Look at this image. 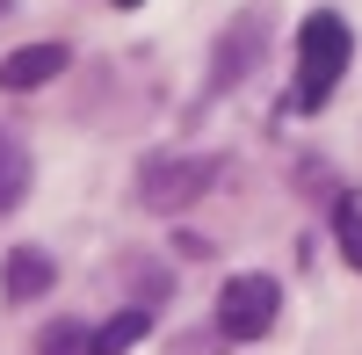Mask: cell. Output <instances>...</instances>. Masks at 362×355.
I'll use <instances>...</instances> for the list:
<instances>
[{
  "mask_svg": "<svg viewBox=\"0 0 362 355\" xmlns=\"http://www.w3.org/2000/svg\"><path fill=\"white\" fill-rule=\"evenodd\" d=\"M348 51H355V37H348V22H341L334 8L305 15V29H297V109H305V116L326 109V95L341 87Z\"/></svg>",
  "mask_w": 362,
  "mask_h": 355,
  "instance_id": "1",
  "label": "cell"
},
{
  "mask_svg": "<svg viewBox=\"0 0 362 355\" xmlns=\"http://www.w3.org/2000/svg\"><path fill=\"white\" fill-rule=\"evenodd\" d=\"M210 174H218V167L196 160V153H153V160L138 167V203H145V211H160V218H181V211L210 189Z\"/></svg>",
  "mask_w": 362,
  "mask_h": 355,
  "instance_id": "2",
  "label": "cell"
},
{
  "mask_svg": "<svg viewBox=\"0 0 362 355\" xmlns=\"http://www.w3.org/2000/svg\"><path fill=\"white\" fill-rule=\"evenodd\" d=\"M276 305H283L276 276H261V269L225 276V290H218V334L225 341H261L268 327H276Z\"/></svg>",
  "mask_w": 362,
  "mask_h": 355,
  "instance_id": "3",
  "label": "cell"
},
{
  "mask_svg": "<svg viewBox=\"0 0 362 355\" xmlns=\"http://www.w3.org/2000/svg\"><path fill=\"white\" fill-rule=\"evenodd\" d=\"M261 29H268V15L254 8V15H239L225 37H218V66H210V95L218 87H232L239 73H254V58H261Z\"/></svg>",
  "mask_w": 362,
  "mask_h": 355,
  "instance_id": "4",
  "label": "cell"
},
{
  "mask_svg": "<svg viewBox=\"0 0 362 355\" xmlns=\"http://www.w3.org/2000/svg\"><path fill=\"white\" fill-rule=\"evenodd\" d=\"M51 73H66V44H22L15 58H0V87H8V95L44 87Z\"/></svg>",
  "mask_w": 362,
  "mask_h": 355,
  "instance_id": "5",
  "label": "cell"
},
{
  "mask_svg": "<svg viewBox=\"0 0 362 355\" xmlns=\"http://www.w3.org/2000/svg\"><path fill=\"white\" fill-rule=\"evenodd\" d=\"M0 276H8V298H22V305H29V298H44V290H51V276H58V269H51V254H37V247H15Z\"/></svg>",
  "mask_w": 362,
  "mask_h": 355,
  "instance_id": "6",
  "label": "cell"
},
{
  "mask_svg": "<svg viewBox=\"0 0 362 355\" xmlns=\"http://www.w3.org/2000/svg\"><path fill=\"white\" fill-rule=\"evenodd\" d=\"M22 196H29V160H22V145L0 131V211H15Z\"/></svg>",
  "mask_w": 362,
  "mask_h": 355,
  "instance_id": "7",
  "label": "cell"
},
{
  "mask_svg": "<svg viewBox=\"0 0 362 355\" xmlns=\"http://www.w3.org/2000/svg\"><path fill=\"white\" fill-rule=\"evenodd\" d=\"M145 327H153V319H145V312H116L109 327L95 334V355H131V348L145 341Z\"/></svg>",
  "mask_w": 362,
  "mask_h": 355,
  "instance_id": "8",
  "label": "cell"
},
{
  "mask_svg": "<svg viewBox=\"0 0 362 355\" xmlns=\"http://www.w3.org/2000/svg\"><path fill=\"white\" fill-rule=\"evenodd\" d=\"M37 355H95V334H87L80 319H58V327L37 334Z\"/></svg>",
  "mask_w": 362,
  "mask_h": 355,
  "instance_id": "9",
  "label": "cell"
},
{
  "mask_svg": "<svg viewBox=\"0 0 362 355\" xmlns=\"http://www.w3.org/2000/svg\"><path fill=\"white\" fill-rule=\"evenodd\" d=\"M334 240L348 254V269H362V196H341V211H334Z\"/></svg>",
  "mask_w": 362,
  "mask_h": 355,
  "instance_id": "10",
  "label": "cell"
},
{
  "mask_svg": "<svg viewBox=\"0 0 362 355\" xmlns=\"http://www.w3.org/2000/svg\"><path fill=\"white\" fill-rule=\"evenodd\" d=\"M116 8H145V0H116Z\"/></svg>",
  "mask_w": 362,
  "mask_h": 355,
  "instance_id": "11",
  "label": "cell"
}]
</instances>
